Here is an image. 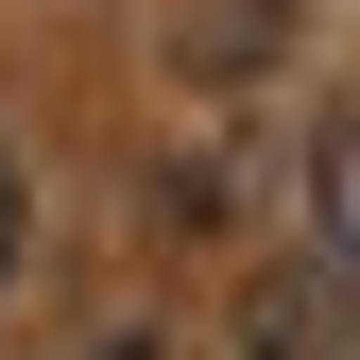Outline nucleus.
Masks as SVG:
<instances>
[{
  "mask_svg": "<svg viewBox=\"0 0 360 360\" xmlns=\"http://www.w3.org/2000/svg\"><path fill=\"white\" fill-rule=\"evenodd\" d=\"M240 360H360V275L343 257H275L240 292Z\"/></svg>",
  "mask_w": 360,
  "mask_h": 360,
  "instance_id": "f257e3e1",
  "label": "nucleus"
},
{
  "mask_svg": "<svg viewBox=\"0 0 360 360\" xmlns=\"http://www.w3.org/2000/svg\"><path fill=\"white\" fill-rule=\"evenodd\" d=\"M309 206H326V257L360 275V103L326 120V155H309Z\"/></svg>",
  "mask_w": 360,
  "mask_h": 360,
  "instance_id": "f03ea898",
  "label": "nucleus"
},
{
  "mask_svg": "<svg viewBox=\"0 0 360 360\" xmlns=\"http://www.w3.org/2000/svg\"><path fill=\"white\" fill-rule=\"evenodd\" d=\"M257 52H292V0H206L189 69H257Z\"/></svg>",
  "mask_w": 360,
  "mask_h": 360,
  "instance_id": "7ed1b4c3",
  "label": "nucleus"
},
{
  "mask_svg": "<svg viewBox=\"0 0 360 360\" xmlns=\"http://www.w3.org/2000/svg\"><path fill=\"white\" fill-rule=\"evenodd\" d=\"M0 292H18V155H0Z\"/></svg>",
  "mask_w": 360,
  "mask_h": 360,
  "instance_id": "20e7f679",
  "label": "nucleus"
},
{
  "mask_svg": "<svg viewBox=\"0 0 360 360\" xmlns=\"http://www.w3.org/2000/svg\"><path fill=\"white\" fill-rule=\"evenodd\" d=\"M103 360H155V343H103Z\"/></svg>",
  "mask_w": 360,
  "mask_h": 360,
  "instance_id": "39448f33",
  "label": "nucleus"
}]
</instances>
